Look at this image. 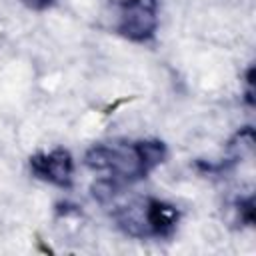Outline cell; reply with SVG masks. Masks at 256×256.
<instances>
[{"instance_id": "6da1fadb", "label": "cell", "mask_w": 256, "mask_h": 256, "mask_svg": "<svg viewBox=\"0 0 256 256\" xmlns=\"http://www.w3.org/2000/svg\"><path fill=\"white\" fill-rule=\"evenodd\" d=\"M84 164L96 172H112L114 178L122 180H140L144 178L150 168L144 162L140 142L134 144H100L86 152Z\"/></svg>"}, {"instance_id": "5b68a950", "label": "cell", "mask_w": 256, "mask_h": 256, "mask_svg": "<svg viewBox=\"0 0 256 256\" xmlns=\"http://www.w3.org/2000/svg\"><path fill=\"white\" fill-rule=\"evenodd\" d=\"M148 222L154 236H168L178 222V212L170 204L148 198Z\"/></svg>"}, {"instance_id": "3957f363", "label": "cell", "mask_w": 256, "mask_h": 256, "mask_svg": "<svg viewBox=\"0 0 256 256\" xmlns=\"http://www.w3.org/2000/svg\"><path fill=\"white\" fill-rule=\"evenodd\" d=\"M32 172L56 186H68L72 180V158L68 150L56 148L48 154H36L30 160Z\"/></svg>"}, {"instance_id": "7a4b0ae2", "label": "cell", "mask_w": 256, "mask_h": 256, "mask_svg": "<svg viewBox=\"0 0 256 256\" xmlns=\"http://www.w3.org/2000/svg\"><path fill=\"white\" fill-rule=\"evenodd\" d=\"M156 24H158L156 4L152 0H140V2L126 8L118 30L126 38H130L134 42H142V40H148L154 34Z\"/></svg>"}, {"instance_id": "277c9868", "label": "cell", "mask_w": 256, "mask_h": 256, "mask_svg": "<svg viewBox=\"0 0 256 256\" xmlns=\"http://www.w3.org/2000/svg\"><path fill=\"white\" fill-rule=\"evenodd\" d=\"M116 220L118 226L136 238H144L150 236V222H148V198H140L134 200L126 206H120V210L116 212Z\"/></svg>"}, {"instance_id": "8992f818", "label": "cell", "mask_w": 256, "mask_h": 256, "mask_svg": "<svg viewBox=\"0 0 256 256\" xmlns=\"http://www.w3.org/2000/svg\"><path fill=\"white\" fill-rule=\"evenodd\" d=\"M116 194H118V184H116L114 178H98V180L92 184V196H94L100 204L110 202Z\"/></svg>"}, {"instance_id": "52a82bcc", "label": "cell", "mask_w": 256, "mask_h": 256, "mask_svg": "<svg viewBox=\"0 0 256 256\" xmlns=\"http://www.w3.org/2000/svg\"><path fill=\"white\" fill-rule=\"evenodd\" d=\"M112 4H118V6H124V8H128V6H132V4H136V2H140V0H110Z\"/></svg>"}]
</instances>
